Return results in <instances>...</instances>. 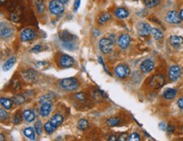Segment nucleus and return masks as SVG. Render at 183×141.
<instances>
[{
  "mask_svg": "<svg viewBox=\"0 0 183 141\" xmlns=\"http://www.w3.org/2000/svg\"><path fill=\"white\" fill-rule=\"evenodd\" d=\"M59 84L63 89L67 91H74L79 87V82L73 77L64 78L60 81Z\"/></svg>",
  "mask_w": 183,
  "mask_h": 141,
  "instance_id": "nucleus-1",
  "label": "nucleus"
},
{
  "mask_svg": "<svg viewBox=\"0 0 183 141\" xmlns=\"http://www.w3.org/2000/svg\"><path fill=\"white\" fill-rule=\"evenodd\" d=\"M49 10L54 15H59L64 11V4L59 0H52L49 3Z\"/></svg>",
  "mask_w": 183,
  "mask_h": 141,
  "instance_id": "nucleus-2",
  "label": "nucleus"
},
{
  "mask_svg": "<svg viewBox=\"0 0 183 141\" xmlns=\"http://www.w3.org/2000/svg\"><path fill=\"white\" fill-rule=\"evenodd\" d=\"M22 78L24 79L25 82H26L27 83H35L38 81V73L36 70H33V69H29V70H25L24 72H22Z\"/></svg>",
  "mask_w": 183,
  "mask_h": 141,
  "instance_id": "nucleus-3",
  "label": "nucleus"
},
{
  "mask_svg": "<svg viewBox=\"0 0 183 141\" xmlns=\"http://www.w3.org/2000/svg\"><path fill=\"white\" fill-rule=\"evenodd\" d=\"M113 45H114V41L111 39H107V38H102L100 41L99 46L100 50L104 54H108L112 51L113 48Z\"/></svg>",
  "mask_w": 183,
  "mask_h": 141,
  "instance_id": "nucleus-4",
  "label": "nucleus"
},
{
  "mask_svg": "<svg viewBox=\"0 0 183 141\" xmlns=\"http://www.w3.org/2000/svg\"><path fill=\"white\" fill-rule=\"evenodd\" d=\"M164 82H165V78L164 75L156 74L151 77L149 84L154 89H160L164 85Z\"/></svg>",
  "mask_w": 183,
  "mask_h": 141,
  "instance_id": "nucleus-5",
  "label": "nucleus"
},
{
  "mask_svg": "<svg viewBox=\"0 0 183 141\" xmlns=\"http://www.w3.org/2000/svg\"><path fill=\"white\" fill-rule=\"evenodd\" d=\"M181 75V68L179 66L175 65V66L170 67L168 76H169V79L171 82H176L180 78Z\"/></svg>",
  "mask_w": 183,
  "mask_h": 141,
  "instance_id": "nucleus-6",
  "label": "nucleus"
},
{
  "mask_svg": "<svg viewBox=\"0 0 183 141\" xmlns=\"http://www.w3.org/2000/svg\"><path fill=\"white\" fill-rule=\"evenodd\" d=\"M115 74L119 78H125L130 74V68L125 64H121L115 68Z\"/></svg>",
  "mask_w": 183,
  "mask_h": 141,
  "instance_id": "nucleus-7",
  "label": "nucleus"
},
{
  "mask_svg": "<svg viewBox=\"0 0 183 141\" xmlns=\"http://www.w3.org/2000/svg\"><path fill=\"white\" fill-rule=\"evenodd\" d=\"M137 31L138 34L141 36H148L152 33V28L149 24L144 22H139L137 24Z\"/></svg>",
  "mask_w": 183,
  "mask_h": 141,
  "instance_id": "nucleus-8",
  "label": "nucleus"
},
{
  "mask_svg": "<svg viewBox=\"0 0 183 141\" xmlns=\"http://www.w3.org/2000/svg\"><path fill=\"white\" fill-rule=\"evenodd\" d=\"M165 20L168 23H171L173 25H178L181 22V19L180 17V15L175 10L168 12L166 14V16H165Z\"/></svg>",
  "mask_w": 183,
  "mask_h": 141,
  "instance_id": "nucleus-9",
  "label": "nucleus"
},
{
  "mask_svg": "<svg viewBox=\"0 0 183 141\" xmlns=\"http://www.w3.org/2000/svg\"><path fill=\"white\" fill-rule=\"evenodd\" d=\"M74 64V60L73 57L68 55H63L59 59V65L63 68H68L73 66Z\"/></svg>",
  "mask_w": 183,
  "mask_h": 141,
  "instance_id": "nucleus-10",
  "label": "nucleus"
},
{
  "mask_svg": "<svg viewBox=\"0 0 183 141\" xmlns=\"http://www.w3.org/2000/svg\"><path fill=\"white\" fill-rule=\"evenodd\" d=\"M36 37V33L31 29H25L20 34V39L23 42L32 41Z\"/></svg>",
  "mask_w": 183,
  "mask_h": 141,
  "instance_id": "nucleus-11",
  "label": "nucleus"
},
{
  "mask_svg": "<svg viewBox=\"0 0 183 141\" xmlns=\"http://www.w3.org/2000/svg\"><path fill=\"white\" fill-rule=\"evenodd\" d=\"M131 42V37L127 34H123L120 35L117 40V44L122 49H127L130 45Z\"/></svg>",
  "mask_w": 183,
  "mask_h": 141,
  "instance_id": "nucleus-12",
  "label": "nucleus"
},
{
  "mask_svg": "<svg viewBox=\"0 0 183 141\" xmlns=\"http://www.w3.org/2000/svg\"><path fill=\"white\" fill-rule=\"evenodd\" d=\"M154 68V63L152 60L146 59L144 60L140 65V70L144 72V73H149Z\"/></svg>",
  "mask_w": 183,
  "mask_h": 141,
  "instance_id": "nucleus-13",
  "label": "nucleus"
},
{
  "mask_svg": "<svg viewBox=\"0 0 183 141\" xmlns=\"http://www.w3.org/2000/svg\"><path fill=\"white\" fill-rule=\"evenodd\" d=\"M52 107H53V103H42V106L40 108V114L43 117L46 118L49 115L51 110H52Z\"/></svg>",
  "mask_w": 183,
  "mask_h": 141,
  "instance_id": "nucleus-14",
  "label": "nucleus"
},
{
  "mask_svg": "<svg viewBox=\"0 0 183 141\" xmlns=\"http://www.w3.org/2000/svg\"><path fill=\"white\" fill-rule=\"evenodd\" d=\"M59 38L63 42H69V41H73L74 36L71 33H69L68 30H63L61 33L59 34Z\"/></svg>",
  "mask_w": 183,
  "mask_h": 141,
  "instance_id": "nucleus-15",
  "label": "nucleus"
},
{
  "mask_svg": "<svg viewBox=\"0 0 183 141\" xmlns=\"http://www.w3.org/2000/svg\"><path fill=\"white\" fill-rule=\"evenodd\" d=\"M23 118L27 123L33 122L36 119V114L33 110L26 109L23 112Z\"/></svg>",
  "mask_w": 183,
  "mask_h": 141,
  "instance_id": "nucleus-16",
  "label": "nucleus"
},
{
  "mask_svg": "<svg viewBox=\"0 0 183 141\" xmlns=\"http://www.w3.org/2000/svg\"><path fill=\"white\" fill-rule=\"evenodd\" d=\"M115 15L116 17H117L118 19H126L129 15V12L127 10L126 8H118L116 9L115 11Z\"/></svg>",
  "mask_w": 183,
  "mask_h": 141,
  "instance_id": "nucleus-17",
  "label": "nucleus"
},
{
  "mask_svg": "<svg viewBox=\"0 0 183 141\" xmlns=\"http://www.w3.org/2000/svg\"><path fill=\"white\" fill-rule=\"evenodd\" d=\"M177 91L176 89L174 88H167L163 93V97L166 100H171L173 98H175V97L176 96Z\"/></svg>",
  "mask_w": 183,
  "mask_h": 141,
  "instance_id": "nucleus-18",
  "label": "nucleus"
},
{
  "mask_svg": "<svg viewBox=\"0 0 183 141\" xmlns=\"http://www.w3.org/2000/svg\"><path fill=\"white\" fill-rule=\"evenodd\" d=\"M13 34V30L9 28L8 26H4L2 24L1 25V37L2 38H8Z\"/></svg>",
  "mask_w": 183,
  "mask_h": 141,
  "instance_id": "nucleus-19",
  "label": "nucleus"
},
{
  "mask_svg": "<svg viewBox=\"0 0 183 141\" xmlns=\"http://www.w3.org/2000/svg\"><path fill=\"white\" fill-rule=\"evenodd\" d=\"M36 130H34L33 128L31 127H28V128H25V130H23V133L25 134V136H26L29 139L31 140H35L36 139V133L35 132Z\"/></svg>",
  "mask_w": 183,
  "mask_h": 141,
  "instance_id": "nucleus-20",
  "label": "nucleus"
},
{
  "mask_svg": "<svg viewBox=\"0 0 183 141\" xmlns=\"http://www.w3.org/2000/svg\"><path fill=\"white\" fill-rule=\"evenodd\" d=\"M169 41L173 46H179L183 43V38L179 35H171Z\"/></svg>",
  "mask_w": 183,
  "mask_h": 141,
  "instance_id": "nucleus-21",
  "label": "nucleus"
},
{
  "mask_svg": "<svg viewBox=\"0 0 183 141\" xmlns=\"http://www.w3.org/2000/svg\"><path fill=\"white\" fill-rule=\"evenodd\" d=\"M50 122L52 123L55 127H58L60 126L62 124V123L63 122V117L60 114H55L53 115L51 119H50Z\"/></svg>",
  "mask_w": 183,
  "mask_h": 141,
  "instance_id": "nucleus-22",
  "label": "nucleus"
},
{
  "mask_svg": "<svg viewBox=\"0 0 183 141\" xmlns=\"http://www.w3.org/2000/svg\"><path fill=\"white\" fill-rule=\"evenodd\" d=\"M16 61V58L15 56H12L9 59L7 60L5 62L3 65V69H4V71H8L12 68V67L14 66V64L15 63Z\"/></svg>",
  "mask_w": 183,
  "mask_h": 141,
  "instance_id": "nucleus-23",
  "label": "nucleus"
},
{
  "mask_svg": "<svg viewBox=\"0 0 183 141\" xmlns=\"http://www.w3.org/2000/svg\"><path fill=\"white\" fill-rule=\"evenodd\" d=\"M0 103H1V105L2 107L5 109H10L13 106V100H10L8 98H6V97H1L0 99Z\"/></svg>",
  "mask_w": 183,
  "mask_h": 141,
  "instance_id": "nucleus-24",
  "label": "nucleus"
},
{
  "mask_svg": "<svg viewBox=\"0 0 183 141\" xmlns=\"http://www.w3.org/2000/svg\"><path fill=\"white\" fill-rule=\"evenodd\" d=\"M12 100L17 105H21V104H23L25 102L26 98L22 94H18V95H15V96L13 97Z\"/></svg>",
  "mask_w": 183,
  "mask_h": 141,
  "instance_id": "nucleus-25",
  "label": "nucleus"
},
{
  "mask_svg": "<svg viewBox=\"0 0 183 141\" xmlns=\"http://www.w3.org/2000/svg\"><path fill=\"white\" fill-rule=\"evenodd\" d=\"M153 36H154V39L155 40V41H160L161 40L162 38L164 37V34L163 32L161 31L159 29H157V28H153L152 29V33Z\"/></svg>",
  "mask_w": 183,
  "mask_h": 141,
  "instance_id": "nucleus-26",
  "label": "nucleus"
},
{
  "mask_svg": "<svg viewBox=\"0 0 183 141\" xmlns=\"http://www.w3.org/2000/svg\"><path fill=\"white\" fill-rule=\"evenodd\" d=\"M56 129H57V127H55L52 123L50 122H46L45 124H44V130H45V131L46 132V134H53L54 131L56 130Z\"/></svg>",
  "mask_w": 183,
  "mask_h": 141,
  "instance_id": "nucleus-27",
  "label": "nucleus"
},
{
  "mask_svg": "<svg viewBox=\"0 0 183 141\" xmlns=\"http://www.w3.org/2000/svg\"><path fill=\"white\" fill-rule=\"evenodd\" d=\"M111 19V15L109 14V13H104L103 15H100V17L99 18V22L100 25H104L105 23L108 22L110 19Z\"/></svg>",
  "mask_w": 183,
  "mask_h": 141,
  "instance_id": "nucleus-28",
  "label": "nucleus"
},
{
  "mask_svg": "<svg viewBox=\"0 0 183 141\" xmlns=\"http://www.w3.org/2000/svg\"><path fill=\"white\" fill-rule=\"evenodd\" d=\"M107 123L110 127H115L118 125L119 123H121V119L117 118V117H113V118H110V119H107Z\"/></svg>",
  "mask_w": 183,
  "mask_h": 141,
  "instance_id": "nucleus-29",
  "label": "nucleus"
},
{
  "mask_svg": "<svg viewBox=\"0 0 183 141\" xmlns=\"http://www.w3.org/2000/svg\"><path fill=\"white\" fill-rule=\"evenodd\" d=\"M160 0H144V4L148 8L156 7L160 4Z\"/></svg>",
  "mask_w": 183,
  "mask_h": 141,
  "instance_id": "nucleus-30",
  "label": "nucleus"
},
{
  "mask_svg": "<svg viewBox=\"0 0 183 141\" xmlns=\"http://www.w3.org/2000/svg\"><path fill=\"white\" fill-rule=\"evenodd\" d=\"M89 127V122L86 119H80L78 123V129L80 130H85Z\"/></svg>",
  "mask_w": 183,
  "mask_h": 141,
  "instance_id": "nucleus-31",
  "label": "nucleus"
},
{
  "mask_svg": "<svg viewBox=\"0 0 183 141\" xmlns=\"http://www.w3.org/2000/svg\"><path fill=\"white\" fill-rule=\"evenodd\" d=\"M36 5L37 12L39 14H43V12L45 10V4L43 3V1L42 0H37L36 2Z\"/></svg>",
  "mask_w": 183,
  "mask_h": 141,
  "instance_id": "nucleus-32",
  "label": "nucleus"
},
{
  "mask_svg": "<svg viewBox=\"0 0 183 141\" xmlns=\"http://www.w3.org/2000/svg\"><path fill=\"white\" fill-rule=\"evenodd\" d=\"M63 46L64 47L65 49L67 50H69V51H73L74 49L76 48V45L73 42V41H69V42H63Z\"/></svg>",
  "mask_w": 183,
  "mask_h": 141,
  "instance_id": "nucleus-33",
  "label": "nucleus"
},
{
  "mask_svg": "<svg viewBox=\"0 0 183 141\" xmlns=\"http://www.w3.org/2000/svg\"><path fill=\"white\" fill-rule=\"evenodd\" d=\"M35 130L36 132V134L38 135H41L42 134V131H43V127H42V122L41 121H37L35 124Z\"/></svg>",
  "mask_w": 183,
  "mask_h": 141,
  "instance_id": "nucleus-34",
  "label": "nucleus"
},
{
  "mask_svg": "<svg viewBox=\"0 0 183 141\" xmlns=\"http://www.w3.org/2000/svg\"><path fill=\"white\" fill-rule=\"evenodd\" d=\"M40 102L41 103H53V101H52V97L46 94V95H44L41 97L40 99Z\"/></svg>",
  "mask_w": 183,
  "mask_h": 141,
  "instance_id": "nucleus-35",
  "label": "nucleus"
},
{
  "mask_svg": "<svg viewBox=\"0 0 183 141\" xmlns=\"http://www.w3.org/2000/svg\"><path fill=\"white\" fill-rule=\"evenodd\" d=\"M47 66H48V63L46 61H37V62H36V67L38 70H43Z\"/></svg>",
  "mask_w": 183,
  "mask_h": 141,
  "instance_id": "nucleus-36",
  "label": "nucleus"
},
{
  "mask_svg": "<svg viewBox=\"0 0 183 141\" xmlns=\"http://www.w3.org/2000/svg\"><path fill=\"white\" fill-rule=\"evenodd\" d=\"M141 139H140V135L137 133H134V134H132L131 135L128 136V141H139Z\"/></svg>",
  "mask_w": 183,
  "mask_h": 141,
  "instance_id": "nucleus-37",
  "label": "nucleus"
},
{
  "mask_svg": "<svg viewBox=\"0 0 183 141\" xmlns=\"http://www.w3.org/2000/svg\"><path fill=\"white\" fill-rule=\"evenodd\" d=\"M12 88L13 90L15 91V92H17L18 90L20 89V83L18 80H14L13 82H12Z\"/></svg>",
  "mask_w": 183,
  "mask_h": 141,
  "instance_id": "nucleus-38",
  "label": "nucleus"
},
{
  "mask_svg": "<svg viewBox=\"0 0 183 141\" xmlns=\"http://www.w3.org/2000/svg\"><path fill=\"white\" fill-rule=\"evenodd\" d=\"M22 121V117L21 115L19 114V113H16L15 115L14 116V118H13V123H15V124H19Z\"/></svg>",
  "mask_w": 183,
  "mask_h": 141,
  "instance_id": "nucleus-39",
  "label": "nucleus"
},
{
  "mask_svg": "<svg viewBox=\"0 0 183 141\" xmlns=\"http://www.w3.org/2000/svg\"><path fill=\"white\" fill-rule=\"evenodd\" d=\"M93 96H94V98L96 99V100L100 101L101 100V98H102V93L100 91V90H97V91H95L94 93H93Z\"/></svg>",
  "mask_w": 183,
  "mask_h": 141,
  "instance_id": "nucleus-40",
  "label": "nucleus"
},
{
  "mask_svg": "<svg viewBox=\"0 0 183 141\" xmlns=\"http://www.w3.org/2000/svg\"><path fill=\"white\" fill-rule=\"evenodd\" d=\"M85 95H84V93H76L75 95H74V98L76 99V100L79 101H84L85 100Z\"/></svg>",
  "mask_w": 183,
  "mask_h": 141,
  "instance_id": "nucleus-41",
  "label": "nucleus"
},
{
  "mask_svg": "<svg viewBox=\"0 0 183 141\" xmlns=\"http://www.w3.org/2000/svg\"><path fill=\"white\" fill-rule=\"evenodd\" d=\"M0 117H1V120L4 121V120H6L8 119V113L7 112L4 111V109H1L0 110Z\"/></svg>",
  "mask_w": 183,
  "mask_h": 141,
  "instance_id": "nucleus-42",
  "label": "nucleus"
},
{
  "mask_svg": "<svg viewBox=\"0 0 183 141\" xmlns=\"http://www.w3.org/2000/svg\"><path fill=\"white\" fill-rule=\"evenodd\" d=\"M42 51V47L40 45H35L34 47L31 49V52H33V53H38V52Z\"/></svg>",
  "mask_w": 183,
  "mask_h": 141,
  "instance_id": "nucleus-43",
  "label": "nucleus"
},
{
  "mask_svg": "<svg viewBox=\"0 0 183 141\" xmlns=\"http://www.w3.org/2000/svg\"><path fill=\"white\" fill-rule=\"evenodd\" d=\"M80 6V0H74V3H73V11L76 13L79 9V8Z\"/></svg>",
  "mask_w": 183,
  "mask_h": 141,
  "instance_id": "nucleus-44",
  "label": "nucleus"
},
{
  "mask_svg": "<svg viewBox=\"0 0 183 141\" xmlns=\"http://www.w3.org/2000/svg\"><path fill=\"white\" fill-rule=\"evenodd\" d=\"M166 130H167L168 133H170V134H172L174 131H175V126L171 124V123H169L167 125V128H166Z\"/></svg>",
  "mask_w": 183,
  "mask_h": 141,
  "instance_id": "nucleus-45",
  "label": "nucleus"
},
{
  "mask_svg": "<svg viewBox=\"0 0 183 141\" xmlns=\"http://www.w3.org/2000/svg\"><path fill=\"white\" fill-rule=\"evenodd\" d=\"M127 139H128V136H127V134L126 133H122L118 137L119 141H125L127 140Z\"/></svg>",
  "mask_w": 183,
  "mask_h": 141,
  "instance_id": "nucleus-46",
  "label": "nucleus"
},
{
  "mask_svg": "<svg viewBox=\"0 0 183 141\" xmlns=\"http://www.w3.org/2000/svg\"><path fill=\"white\" fill-rule=\"evenodd\" d=\"M11 19L15 21V22H17V21H19V15L15 14V13H13L11 15Z\"/></svg>",
  "mask_w": 183,
  "mask_h": 141,
  "instance_id": "nucleus-47",
  "label": "nucleus"
},
{
  "mask_svg": "<svg viewBox=\"0 0 183 141\" xmlns=\"http://www.w3.org/2000/svg\"><path fill=\"white\" fill-rule=\"evenodd\" d=\"M99 61L100 62V64H101V65H102V67H104V69H105V70H106V71H107V73H108V74H109V72H108V70H107V68H106V67H105V64H104V61H103V60H102V57H101V56H99Z\"/></svg>",
  "mask_w": 183,
  "mask_h": 141,
  "instance_id": "nucleus-48",
  "label": "nucleus"
},
{
  "mask_svg": "<svg viewBox=\"0 0 183 141\" xmlns=\"http://www.w3.org/2000/svg\"><path fill=\"white\" fill-rule=\"evenodd\" d=\"M159 127H160L161 130H164H164H166V128H167V125H166V124H165L164 123L161 122L160 123V125H159Z\"/></svg>",
  "mask_w": 183,
  "mask_h": 141,
  "instance_id": "nucleus-49",
  "label": "nucleus"
},
{
  "mask_svg": "<svg viewBox=\"0 0 183 141\" xmlns=\"http://www.w3.org/2000/svg\"><path fill=\"white\" fill-rule=\"evenodd\" d=\"M177 104H178V107L181 109H183V98H180L177 102Z\"/></svg>",
  "mask_w": 183,
  "mask_h": 141,
  "instance_id": "nucleus-50",
  "label": "nucleus"
},
{
  "mask_svg": "<svg viewBox=\"0 0 183 141\" xmlns=\"http://www.w3.org/2000/svg\"><path fill=\"white\" fill-rule=\"evenodd\" d=\"M108 140L109 141H116V140H118V138L117 137L116 135H111L109 139H108Z\"/></svg>",
  "mask_w": 183,
  "mask_h": 141,
  "instance_id": "nucleus-51",
  "label": "nucleus"
},
{
  "mask_svg": "<svg viewBox=\"0 0 183 141\" xmlns=\"http://www.w3.org/2000/svg\"><path fill=\"white\" fill-rule=\"evenodd\" d=\"M93 34H94V35L96 37V36H98V35L100 34V32L98 30H95L94 31H93Z\"/></svg>",
  "mask_w": 183,
  "mask_h": 141,
  "instance_id": "nucleus-52",
  "label": "nucleus"
},
{
  "mask_svg": "<svg viewBox=\"0 0 183 141\" xmlns=\"http://www.w3.org/2000/svg\"><path fill=\"white\" fill-rule=\"evenodd\" d=\"M180 17H181V20H183V8L181 10V13H180Z\"/></svg>",
  "mask_w": 183,
  "mask_h": 141,
  "instance_id": "nucleus-53",
  "label": "nucleus"
},
{
  "mask_svg": "<svg viewBox=\"0 0 183 141\" xmlns=\"http://www.w3.org/2000/svg\"><path fill=\"white\" fill-rule=\"evenodd\" d=\"M59 1H60V2H62V3H63V4H67V3H68V1H69V0H59Z\"/></svg>",
  "mask_w": 183,
  "mask_h": 141,
  "instance_id": "nucleus-54",
  "label": "nucleus"
},
{
  "mask_svg": "<svg viewBox=\"0 0 183 141\" xmlns=\"http://www.w3.org/2000/svg\"><path fill=\"white\" fill-rule=\"evenodd\" d=\"M0 137H1V141H4V134H1V135H0Z\"/></svg>",
  "mask_w": 183,
  "mask_h": 141,
  "instance_id": "nucleus-55",
  "label": "nucleus"
},
{
  "mask_svg": "<svg viewBox=\"0 0 183 141\" xmlns=\"http://www.w3.org/2000/svg\"><path fill=\"white\" fill-rule=\"evenodd\" d=\"M5 1L6 0H0V3H1V4H4L5 3Z\"/></svg>",
  "mask_w": 183,
  "mask_h": 141,
  "instance_id": "nucleus-56",
  "label": "nucleus"
}]
</instances>
